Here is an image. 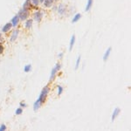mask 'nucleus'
<instances>
[{"label": "nucleus", "instance_id": "22", "mask_svg": "<svg viewBox=\"0 0 131 131\" xmlns=\"http://www.w3.org/2000/svg\"><path fill=\"white\" fill-rule=\"evenodd\" d=\"M6 129V126L5 125H1V127H0V131H4Z\"/></svg>", "mask_w": 131, "mask_h": 131}, {"label": "nucleus", "instance_id": "24", "mask_svg": "<svg viewBox=\"0 0 131 131\" xmlns=\"http://www.w3.org/2000/svg\"><path fill=\"white\" fill-rule=\"evenodd\" d=\"M20 106H21V107H24V108H25L26 104H25V103H22V102H21V103H20Z\"/></svg>", "mask_w": 131, "mask_h": 131}, {"label": "nucleus", "instance_id": "12", "mask_svg": "<svg viewBox=\"0 0 131 131\" xmlns=\"http://www.w3.org/2000/svg\"><path fill=\"white\" fill-rule=\"evenodd\" d=\"M18 34V31H14V32H12V34H11V41H14L17 39Z\"/></svg>", "mask_w": 131, "mask_h": 131}, {"label": "nucleus", "instance_id": "5", "mask_svg": "<svg viewBox=\"0 0 131 131\" xmlns=\"http://www.w3.org/2000/svg\"><path fill=\"white\" fill-rule=\"evenodd\" d=\"M18 21H19V17L18 16V15L15 17H13L12 20H11V25H12V26L16 27V26L18 25Z\"/></svg>", "mask_w": 131, "mask_h": 131}, {"label": "nucleus", "instance_id": "19", "mask_svg": "<svg viewBox=\"0 0 131 131\" xmlns=\"http://www.w3.org/2000/svg\"><path fill=\"white\" fill-rule=\"evenodd\" d=\"M23 112V109L22 108H18L16 110V115H21Z\"/></svg>", "mask_w": 131, "mask_h": 131}, {"label": "nucleus", "instance_id": "26", "mask_svg": "<svg viewBox=\"0 0 131 131\" xmlns=\"http://www.w3.org/2000/svg\"><path fill=\"white\" fill-rule=\"evenodd\" d=\"M0 36H1V34H0Z\"/></svg>", "mask_w": 131, "mask_h": 131}, {"label": "nucleus", "instance_id": "18", "mask_svg": "<svg viewBox=\"0 0 131 131\" xmlns=\"http://www.w3.org/2000/svg\"><path fill=\"white\" fill-rule=\"evenodd\" d=\"M31 67H32V66L31 65H26L25 67V72L28 73L29 71H31Z\"/></svg>", "mask_w": 131, "mask_h": 131}, {"label": "nucleus", "instance_id": "17", "mask_svg": "<svg viewBox=\"0 0 131 131\" xmlns=\"http://www.w3.org/2000/svg\"><path fill=\"white\" fill-rule=\"evenodd\" d=\"M80 17H81V15L80 14V13H78V14H76L75 16H74V18H73V20H72V22L73 23H76L77 21H78L80 18Z\"/></svg>", "mask_w": 131, "mask_h": 131}, {"label": "nucleus", "instance_id": "2", "mask_svg": "<svg viewBox=\"0 0 131 131\" xmlns=\"http://www.w3.org/2000/svg\"><path fill=\"white\" fill-rule=\"evenodd\" d=\"M18 16L19 17V19L25 20L26 18H28V17H29V10H25V9L21 10L19 12H18Z\"/></svg>", "mask_w": 131, "mask_h": 131}, {"label": "nucleus", "instance_id": "4", "mask_svg": "<svg viewBox=\"0 0 131 131\" xmlns=\"http://www.w3.org/2000/svg\"><path fill=\"white\" fill-rule=\"evenodd\" d=\"M60 68V65L59 64H57V65L55 66V67L52 70V73H51V76H50V80H52L53 79H54V77H55L56 75V73L58 72V70Z\"/></svg>", "mask_w": 131, "mask_h": 131}, {"label": "nucleus", "instance_id": "9", "mask_svg": "<svg viewBox=\"0 0 131 131\" xmlns=\"http://www.w3.org/2000/svg\"><path fill=\"white\" fill-rule=\"evenodd\" d=\"M120 111H121V109L118 108H116L115 109V111H114V113H113V115H112V120H113V121H114L115 118H116V116L120 114Z\"/></svg>", "mask_w": 131, "mask_h": 131}, {"label": "nucleus", "instance_id": "6", "mask_svg": "<svg viewBox=\"0 0 131 131\" xmlns=\"http://www.w3.org/2000/svg\"><path fill=\"white\" fill-rule=\"evenodd\" d=\"M11 26H12L11 23H7L6 25L3 27L2 32H3V33H7V32H9V31L11 30Z\"/></svg>", "mask_w": 131, "mask_h": 131}, {"label": "nucleus", "instance_id": "10", "mask_svg": "<svg viewBox=\"0 0 131 131\" xmlns=\"http://www.w3.org/2000/svg\"><path fill=\"white\" fill-rule=\"evenodd\" d=\"M30 7H31V0H26L23 5V9L30 10Z\"/></svg>", "mask_w": 131, "mask_h": 131}, {"label": "nucleus", "instance_id": "8", "mask_svg": "<svg viewBox=\"0 0 131 131\" xmlns=\"http://www.w3.org/2000/svg\"><path fill=\"white\" fill-rule=\"evenodd\" d=\"M53 2H54V0H44V1H43L44 5L46 7H47V8L52 6V4H53Z\"/></svg>", "mask_w": 131, "mask_h": 131}, {"label": "nucleus", "instance_id": "11", "mask_svg": "<svg viewBox=\"0 0 131 131\" xmlns=\"http://www.w3.org/2000/svg\"><path fill=\"white\" fill-rule=\"evenodd\" d=\"M110 52H111V47H109V48L106 51V52H105L104 56H103V59H104V61H106V60L108 59V56H109V54H110Z\"/></svg>", "mask_w": 131, "mask_h": 131}, {"label": "nucleus", "instance_id": "3", "mask_svg": "<svg viewBox=\"0 0 131 131\" xmlns=\"http://www.w3.org/2000/svg\"><path fill=\"white\" fill-rule=\"evenodd\" d=\"M43 18V13L40 11H38L36 12L33 14V18L36 20L37 22H40L42 20Z\"/></svg>", "mask_w": 131, "mask_h": 131}, {"label": "nucleus", "instance_id": "20", "mask_svg": "<svg viewBox=\"0 0 131 131\" xmlns=\"http://www.w3.org/2000/svg\"><path fill=\"white\" fill-rule=\"evenodd\" d=\"M58 89H59V93H58V95H60L61 94H62V91H63L62 87H60V86H59V87H58Z\"/></svg>", "mask_w": 131, "mask_h": 131}, {"label": "nucleus", "instance_id": "23", "mask_svg": "<svg viewBox=\"0 0 131 131\" xmlns=\"http://www.w3.org/2000/svg\"><path fill=\"white\" fill-rule=\"evenodd\" d=\"M3 51H4L3 46H1V45H0V54H2V52H3Z\"/></svg>", "mask_w": 131, "mask_h": 131}, {"label": "nucleus", "instance_id": "1", "mask_svg": "<svg viewBox=\"0 0 131 131\" xmlns=\"http://www.w3.org/2000/svg\"><path fill=\"white\" fill-rule=\"evenodd\" d=\"M48 92H49V87H44V89L42 90L41 94H40V95H39V99H38L41 103H43V102H45V100H46V95H47V94H48Z\"/></svg>", "mask_w": 131, "mask_h": 131}, {"label": "nucleus", "instance_id": "13", "mask_svg": "<svg viewBox=\"0 0 131 131\" xmlns=\"http://www.w3.org/2000/svg\"><path fill=\"white\" fill-rule=\"evenodd\" d=\"M93 5V0H87V4L86 6V11H88Z\"/></svg>", "mask_w": 131, "mask_h": 131}, {"label": "nucleus", "instance_id": "16", "mask_svg": "<svg viewBox=\"0 0 131 131\" xmlns=\"http://www.w3.org/2000/svg\"><path fill=\"white\" fill-rule=\"evenodd\" d=\"M41 104H42V103H41V102H40L39 100H38V101H37V102L34 103V105H33V108H34V110L39 109V108L40 107V106H41Z\"/></svg>", "mask_w": 131, "mask_h": 131}, {"label": "nucleus", "instance_id": "14", "mask_svg": "<svg viewBox=\"0 0 131 131\" xmlns=\"http://www.w3.org/2000/svg\"><path fill=\"white\" fill-rule=\"evenodd\" d=\"M33 25V19H28L25 23V28L26 29H30Z\"/></svg>", "mask_w": 131, "mask_h": 131}, {"label": "nucleus", "instance_id": "25", "mask_svg": "<svg viewBox=\"0 0 131 131\" xmlns=\"http://www.w3.org/2000/svg\"><path fill=\"white\" fill-rule=\"evenodd\" d=\"M43 1H44V0H39V2H40V3H43Z\"/></svg>", "mask_w": 131, "mask_h": 131}, {"label": "nucleus", "instance_id": "15", "mask_svg": "<svg viewBox=\"0 0 131 131\" xmlns=\"http://www.w3.org/2000/svg\"><path fill=\"white\" fill-rule=\"evenodd\" d=\"M74 42H75V36L73 35L72 39H71V41H70V47H69V50H70V51L72 50L73 46V45H74Z\"/></svg>", "mask_w": 131, "mask_h": 131}, {"label": "nucleus", "instance_id": "7", "mask_svg": "<svg viewBox=\"0 0 131 131\" xmlns=\"http://www.w3.org/2000/svg\"><path fill=\"white\" fill-rule=\"evenodd\" d=\"M58 11L60 15H63L64 13L66 12V7L64 4H59V7H58Z\"/></svg>", "mask_w": 131, "mask_h": 131}, {"label": "nucleus", "instance_id": "21", "mask_svg": "<svg viewBox=\"0 0 131 131\" xmlns=\"http://www.w3.org/2000/svg\"><path fill=\"white\" fill-rule=\"evenodd\" d=\"M80 57H79L78 59H77V61H76V66H75V69H78L79 64H80Z\"/></svg>", "mask_w": 131, "mask_h": 131}]
</instances>
